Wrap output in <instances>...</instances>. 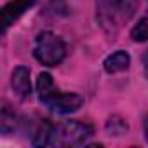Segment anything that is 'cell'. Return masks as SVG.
I'll return each mask as SVG.
<instances>
[{
    "label": "cell",
    "mask_w": 148,
    "mask_h": 148,
    "mask_svg": "<svg viewBox=\"0 0 148 148\" xmlns=\"http://www.w3.org/2000/svg\"><path fill=\"white\" fill-rule=\"evenodd\" d=\"M37 91H38V99L49 106L52 112L58 113H71L82 106L84 98L79 94H70V92H61L54 87L52 77L49 73H40L37 80Z\"/></svg>",
    "instance_id": "obj_1"
},
{
    "label": "cell",
    "mask_w": 148,
    "mask_h": 148,
    "mask_svg": "<svg viewBox=\"0 0 148 148\" xmlns=\"http://www.w3.org/2000/svg\"><path fill=\"white\" fill-rule=\"evenodd\" d=\"M138 7V0H98V19L108 33L127 23Z\"/></svg>",
    "instance_id": "obj_2"
},
{
    "label": "cell",
    "mask_w": 148,
    "mask_h": 148,
    "mask_svg": "<svg viewBox=\"0 0 148 148\" xmlns=\"http://www.w3.org/2000/svg\"><path fill=\"white\" fill-rule=\"evenodd\" d=\"M92 136V127L84 122L68 120L61 125H54L49 146H79Z\"/></svg>",
    "instance_id": "obj_3"
},
{
    "label": "cell",
    "mask_w": 148,
    "mask_h": 148,
    "mask_svg": "<svg viewBox=\"0 0 148 148\" xmlns=\"http://www.w3.org/2000/svg\"><path fill=\"white\" fill-rule=\"evenodd\" d=\"M33 54L42 64L56 66L63 61V58L66 54V47H64V42L58 35H54L51 32H42L37 37Z\"/></svg>",
    "instance_id": "obj_4"
},
{
    "label": "cell",
    "mask_w": 148,
    "mask_h": 148,
    "mask_svg": "<svg viewBox=\"0 0 148 148\" xmlns=\"http://www.w3.org/2000/svg\"><path fill=\"white\" fill-rule=\"evenodd\" d=\"M35 2L37 0H11L9 4H5L2 9V28H4V32L14 21H18L28 9H32L35 5Z\"/></svg>",
    "instance_id": "obj_5"
},
{
    "label": "cell",
    "mask_w": 148,
    "mask_h": 148,
    "mask_svg": "<svg viewBox=\"0 0 148 148\" xmlns=\"http://www.w3.org/2000/svg\"><path fill=\"white\" fill-rule=\"evenodd\" d=\"M11 84H12V89H14V92H16V94H18L21 99H26V98H30V94H32L30 70H28V68H25V66H18V68L12 71Z\"/></svg>",
    "instance_id": "obj_6"
},
{
    "label": "cell",
    "mask_w": 148,
    "mask_h": 148,
    "mask_svg": "<svg viewBox=\"0 0 148 148\" xmlns=\"http://www.w3.org/2000/svg\"><path fill=\"white\" fill-rule=\"evenodd\" d=\"M131 64V58L127 52L124 51H119V52H113L112 56H108L105 59V70L106 73H119V71H124L127 70Z\"/></svg>",
    "instance_id": "obj_7"
},
{
    "label": "cell",
    "mask_w": 148,
    "mask_h": 148,
    "mask_svg": "<svg viewBox=\"0 0 148 148\" xmlns=\"http://www.w3.org/2000/svg\"><path fill=\"white\" fill-rule=\"evenodd\" d=\"M54 131V125L49 122V120H42L35 131V136H33V145L35 146H49V141H51V134Z\"/></svg>",
    "instance_id": "obj_8"
},
{
    "label": "cell",
    "mask_w": 148,
    "mask_h": 148,
    "mask_svg": "<svg viewBox=\"0 0 148 148\" xmlns=\"http://www.w3.org/2000/svg\"><path fill=\"white\" fill-rule=\"evenodd\" d=\"M131 37L136 42H146L148 40V16H145L132 30H131Z\"/></svg>",
    "instance_id": "obj_9"
},
{
    "label": "cell",
    "mask_w": 148,
    "mask_h": 148,
    "mask_svg": "<svg viewBox=\"0 0 148 148\" xmlns=\"http://www.w3.org/2000/svg\"><path fill=\"white\" fill-rule=\"evenodd\" d=\"M125 131H127V124L120 117H112L106 122V132L110 136H120V134H125Z\"/></svg>",
    "instance_id": "obj_10"
},
{
    "label": "cell",
    "mask_w": 148,
    "mask_h": 148,
    "mask_svg": "<svg viewBox=\"0 0 148 148\" xmlns=\"http://www.w3.org/2000/svg\"><path fill=\"white\" fill-rule=\"evenodd\" d=\"M0 125H2L4 134H7L11 129H14V112H11L7 105H4V108H2V122H0Z\"/></svg>",
    "instance_id": "obj_11"
},
{
    "label": "cell",
    "mask_w": 148,
    "mask_h": 148,
    "mask_svg": "<svg viewBox=\"0 0 148 148\" xmlns=\"http://www.w3.org/2000/svg\"><path fill=\"white\" fill-rule=\"evenodd\" d=\"M145 71H146V77H148V52L145 54Z\"/></svg>",
    "instance_id": "obj_12"
},
{
    "label": "cell",
    "mask_w": 148,
    "mask_h": 148,
    "mask_svg": "<svg viewBox=\"0 0 148 148\" xmlns=\"http://www.w3.org/2000/svg\"><path fill=\"white\" fill-rule=\"evenodd\" d=\"M145 134H146V139H148V119H146V122H145Z\"/></svg>",
    "instance_id": "obj_13"
}]
</instances>
